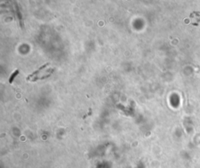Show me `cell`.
<instances>
[{
	"instance_id": "cell-1",
	"label": "cell",
	"mask_w": 200,
	"mask_h": 168,
	"mask_svg": "<svg viewBox=\"0 0 200 168\" xmlns=\"http://www.w3.org/2000/svg\"><path fill=\"white\" fill-rule=\"evenodd\" d=\"M49 65V63H45V64L43 65V66H41V67L39 68L38 71H35V72H34L33 74H30L29 76L27 77V81H30V80L32 79L33 77H35L38 74H40V72H41V71H42V70H44V69H45V67H48Z\"/></svg>"
},
{
	"instance_id": "cell-2",
	"label": "cell",
	"mask_w": 200,
	"mask_h": 168,
	"mask_svg": "<svg viewBox=\"0 0 200 168\" xmlns=\"http://www.w3.org/2000/svg\"><path fill=\"white\" fill-rule=\"evenodd\" d=\"M18 73H19V71H16L14 73H13V74H12V75H11V77H10V78H9V83H12V81H13V79H14V77H16Z\"/></svg>"
}]
</instances>
